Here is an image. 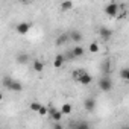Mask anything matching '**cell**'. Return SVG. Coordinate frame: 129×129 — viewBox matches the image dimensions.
Instances as JSON below:
<instances>
[{
	"label": "cell",
	"mask_w": 129,
	"mask_h": 129,
	"mask_svg": "<svg viewBox=\"0 0 129 129\" xmlns=\"http://www.w3.org/2000/svg\"><path fill=\"white\" fill-rule=\"evenodd\" d=\"M30 27H32V24L30 23H27V21H21V23H18L17 24V32L20 34V35H26L29 30H30Z\"/></svg>",
	"instance_id": "obj_5"
},
{
	"label": "cell",
	"mask_w": 129,
	"mask_h": 129,
	"mask_svg": "<svg viewBox=\"0 0 129 129\" xmlns=\"http://www.w3.org/2000/svg\"><path fill=\"white\" fill-rule=\"evenodd\" d=\"M70 52H72L73 58H79V56L84 55V47H82V46H76V47H73Z\"/></svg>",
	"instance_id": "obj_11"
},
{
	"label": "cell",
	"mask_w": 129,
	"mask_h": 129,
	"mask_svg": "<svg viewBox=\"0 0 129 129\" xmlns=\"http://www.w3.org/2000/svg\"><path fill=\"white\" fill-rule=\"evenodd\" d=\"M29 61H30V58H29L27 53H20V55L17 56V62H18V64H27Z\"/></svg>",
	"instance_id": "obj_14"
},
{
	"label": "cell",
	"mask_w": 129,
	"mask_h": 129,
	"mask_svg": "<svg viewBox=\"0 0 129 129\" xmlns=\"http://www.w3.org/2000/svg\"><path fill=\"white\" fill-rule=\"evenodd\" d=\"M69 40H70V38H69V34H62V35H59V37L56 38L55 44H56V46H64Z\"/></svg>",
	"instance_id": "obj_10"
},
{
	"label": "cell",
	"mask_w": 129,
	"mask_h": 129,
	"mask_svg": "<svg viewBox=\"0 0 129 129\" xmlns=\"http://www.w3.org/2000/svg\"><path fill=\"white\" fill-rule=\"evenodd\" d=\"M64 62H66L64 55H56L55 59H53V67H55V69H61V67L64 66Z\"/></svg>",
	"instance_id": "obj_9"
},
{
	"label": "cell",
	"mask_w": 129,
	"mask_h": 129,
	"mask_svg": "<svg viewBox=\"0 0 129 129\" xmlns=\"http://www.w3.org/2000/svg\"><path fill=\"white\" fill-rule=\"evenodd\" d=\"M84 108H85L87 112H93L96 109V99L94 97H87L85 103H84Z\"/></svg>",
	"instance_id": "obj_6"
},
{
	"label": "cell",
	"mask_w": 129,
	"mask_h": 129,
	"mask_svg": "<svg viewBox=\"0 0 129 129\" xmlns=\"http://www.w3.org/2000/svg\"><path fill=\"white\" fill-rule=\"evenodd\" d=\"M88 50H90L91 53H97L100 49H99V44H97V43H91V44L88 46Z\"/></svg>",
	"instance_id": "obj_18"
},
{
	"label": "cell",
	"mask_w": 129,
	"mask_h": 129,
	"mask_svg": "<svg viewBox=\"0 0 129 129\" xmlns=\"http://www.w3.org/2000/svg\"><path fill=\"white\" fill-rule=\"evenodd\" d=\"M53 129H64V127H62L61 123H55V124H53Z\"/></svg>",
	"instance_id": "obj_21"
},
{
	"label": "cell",
	"mask_w": 129,
	"mask_h": 129,
	"mask_svg": "<svg viewBox=\"0 0 129 129\" xmlns=\"http://www.w3.org/2000/svg\"><path fill=\"white\" fill-rule=\"evenodd\" d=\"M32 69H34L35 73L44 72V61H41V59H34V61H32Z\"/></svg>",
	"instance_id": "obj_7"
},
{
	"label": "cell",
	"mask_w": 129,
	"mask_h": 129,
	"mask_svg": "<svg viewBox=\"0 0 129 129\" xmlns=\"http://www.w3.org/2000/svg\"><path fill=\"white\" fill-rule=\"evenodd\" d=\"M29 108H30V111L38 112V111H40V108H41V103H40V102H32V103L29 105Z\"/></svg>",
	"instance_id": "obj_17"
},
{
	"label": "cell",
	"mask_w": 129,
	"mask_h": 129,
	"mask_svg": "<svg viewBox=\"0 0 129 129\" xmlns=\"http://www.w3.org/2000/svg\"><path fill=\"white\" fill-rule=\"evenodd\" d=\"M47 112H49V108H47V106H44V105H41V108H40L38 114H40V115H46Z\"/></svg>",
	"instance_id": "obj_20"
},
{
	"label": "cell",
	"mask_w": 129,
	"mask_h": 129,
	"mask_svg": "<svg viewBox=\"0 0 129 129\" xmlns=\"http://www.w3.org/2000/svg\"><path fill=\"white\" fill-rule=\"evenodd\" d=\"M69 38L73 40L75 43H81V41H82V34L78 32V30H75V32H72V34H69Z\"/></svg>",
	"instance_id": "obj_13"
},
{
	"label": "cell",
	"mask_w": 129,
	"mask_h": 129,
	"mask_svg": "<svg viewBox=\"0 0 129 129\" xmlns=\"http://www.w3.org/2000/svg\"><path fill=\"white\" fill-rule=\"evenodd\" d=\"M99 35L102 37V40H109V38L112 37V30H111L109 27H106V26H102V27L99 29Z\"/></svg>",
	"instance_id": "obj_8"
},
{
	"label": "cell",
	"mask_w": 129,
	"mask_h": 129,
	"mask_svg": "<svg viewBox=\"0 0 129 129\" xmlns=\"http://www.w3.org/2000/svg\"><path fill=\"white\" fill-rule=\"evenodd\" d=\"M72 8H73V2H62L61 3V9L62 11H69Z\"/></svg>",
	"instance_id": "obj_16"
},
{
	"label": "cell",
	"mask_w": 129,
	"mask_h": 129,
	"mask_svg": "<svg viewBox=\"0 0 129 129\" xmlns=\"http://www.w3.org/2000/svg\"><path fill=\"white\" fill-rule=\"evenodd\" d=\"M120 76H121L124 81H127V79H129V69H127V67L121 69V70H120Z\"/></svg>",
	"instance_id": "obj_19"
},
{
	"label": "cell",
	"mask_w": 129,
	"mask_h": 129,
	"mask_svg": "<svg viewBox=\"0 0 129 129\" xmlns=\"http://www.w3.org/2000/svg\"><path fill=\"white\" fill-rule=\"evenodd\" d=\"M72 109H73V106H72L70 103H64V105L59 108V111H61L62 115H69V114L72 112Z\"/></svg>",
	"instance_id": "obj_12"
},
{
	"label": "cell",
	"mask_w": 129,
	"mask_h": 129,
	"mask_svg": "<svg viewBox=\"0 0 129 129\" xmlns=\"http://www.w3.org/2000/svg\"><path fill=\"white\" fill-rule=\"evenodd\" d=\"M117 12H118V5H117L115 2H111V3H108V5L105 6V14H106V15L114 17V15H117Z\"/></svg>",
	"instance_id": "obj_3"
},
{
	"label": "cell",
	"mask_w": 129,
	"mask_h": 129,
	"mask_svg": "<svg viewBox=\"0 0 129 129\" xmlns=\"http://www.w3.org/2000/svg\"><path fill=\"white\" fill-rule=\"evenodd\" d=\"M49 115H50V118L55 121V123H61V120H62V114H61V111L59 109H56V108H49V112H47Z\"/></svg>",
	"instance_id": "obj_4"
},
{
	"label": "cell",
	"mask_w": 129,
	"mask_h": 129,
	"mask_svg": "<svg viewBox=\"0 0 129 129\" xmlns=\"http://www.w3.org/2000/svg\"><path fill=\"white\" fill-rule=\"evenodd\" d=\"M123 129H129V126H123Z\"/></svg>",
	"instance_id": "obj_23"
},
{
	"label": "cell",
	"mask_w": 129,
	"mask_h": 129,
	"mask_svg": "<svg viewBox=\"0 0 129 129\" xmlns=\"http://www.w3.org/2000/svg\"><path fill=\"white\" fill-rule=\"evenodd\" d=\"M3 87H6V88H8V90H11V91H15V93H18V91H21V90H23L21 82H18V81L12 79L11 76H5V78H3Z\"/></svg>",
	"instance_id": "obj_1"
},
{
	"label": "cell",
	"mask_w": 129,
	"mask_h": 129,
	"mask_svg": "<svg viewBox=\"0 0 129 129\" xmlns=\"http://www.w3.org/2000/svg\"><path fill=\"white\" fill-rule=\"evenodd\" d=\"M2 100H3V94H2V93H0V102H2Z\"/></svg>",
	"instance_id": "obj_22"
},
{
	"label": "cell",
	"mask_w": 129,
	"mask_h": 129,
	"mask_svg": "<svg viewBox=\"0 0 129 129\" xmlns=\"http://www.w3.org/2000/svg\"><path fill=\"white\" fill-rule=\"evenodd\" d=\"M75 129H90V124L82 120V121H78V123L75 124Z\"/></svg>",
	"instance_id": "obj_15"
},
{
	"label": "cell",
	"mask_w": 129,
	"mask_h": 129,
	"mask_svg": "<svg viewBox=\"0 0 129 129\" xmlns=\"http://www.w3.org/2000/svg\"><path fill=\"white\" fill-rule=\"evenodd\" d=\"M99 88L102 90V91H109L111 88H112V82H111V79L108 78V76H103L100 81H99Z\"/></svg>",
	"instance_id": "obj_2"
}]
</instances>
